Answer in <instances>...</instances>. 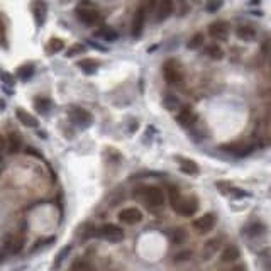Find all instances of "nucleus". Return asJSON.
<instances>
[{"label": "nucleus", "instance_id": "obj_1", "mask_svg": "<svg viewBox=\"0 0 271 271\" xmlns=\"http://www.w3.org/2000/svg\"><path fill=\"white\" fill-rule=\"evenodd\" d=\"M173 210L181 217H192L198 210V200L195 197H180V200L173 205Z\"/></svg>", "mask_w": 271, "mask_h": 271}, {"label": "nucleus", "instance_id": "obj_2", "mask_svg": "<svg viewBox=\"0 0 271 271\" xmlns=\"http://www.w3.org/2000/svg\"><path fill=\"white\" fill-rule=\"evenodd\" d=\"M163 77H165L166 83H170V85H180L183 82V71L178 63L168 61L163 66Z\"/></svg>", "mask_w": 271, "mask_h": 271}, {"label": "nucleus", "instance_id": "obj_3", "mask_svg": "<svg viewBox=\"0 0 271 271\" xmlns=\"http://www.w3.org/2000/svg\"><path fill=\"white\" fill-rule=\"evenodd\" d=\"M97 236L109 242H121L124 239V230L115 224H103L100 229H97Z\"/></svg>", "mask_w": 271, "mask_h": 271}, {"label": "nucleus", "instance_id": "obj_4", "mask_svg": "<svg viewBox=\"0 0 271 271\" xmlns=\"http://www.w3.org/2000/svg\"><path fill=\"white\" fill-rule=\"evenodd\" d=\"M142 198L149 207H161L165 203V193L158 186H147L142 190Z\"/></svg>", "mask_w": 271, "mask_h": 271}, {"label": "nucleus", "instance_id": "obj_5", "mask_svg": "<svg viewBox=\"0 0 271 271\" xmlns=\"http://www.w3.org/2000/svg\"><path fill=\"white\" fill-rule=\"evenodd\" d=\"M230 26L226 21H215L209 26V34L210 38H214L215 41H226L229 38Z\"/></svg>", "mask_w": 271, "mask_h": 271}, {"label": "nucleus", "instance_id": "obj_6", "mask_svg": "<svg viewBox=\"0 0 271 271\" xmlns=\"http://www.w3.org/2000/svg\"><path fill=\"white\" fill-rule=\"evenodd\" d=\"M146 15L147 12L144 9V5H141L134 12L133 24H131V34H133V38H141L142 29H144V24H146Z\"/></svg>", "mask_w": 271, "mask_h": 271}, {"label": "nucleus", "instance_id": "obj_7", "mask_svg": "<svg viewBox=\"0 0 271 271\" xmlns=\"http://www.w3.org/2000/svg\"><path fill=\"white\" fill-rule=\"evenodd\" d=\"M254 144H249V142H232V144H224L221 146L222 151H226V153H230L234 154V156H248L254 151Z\"/></svg>", "mask_w": 271, "mask_h": 271}, {"label": "nucleus", "instance_id": "obj_8", "mask_svg": "<svg viewBox=\"0 0 271 271\" xmlns=\"http://www.w3.org/2000/svg\"><path fill=\"white\" fill-rule=\"evenodd\" d=\"M77 17L80 22L87 24V26H95V24H98L102 21L100 14H98L95 9H90V7H78Z\"/></svg>", "mask_w": 271, "mask_h": 271}, {"label": "nucleus", "instance_id": "obj_9", "mask_svg": "<svg viewBox=\"0 0 271 271\" xmlns=\"http://www.w3.org/2000/svg\"><path fill=\"white\" fill-rule=\"evenodd\" d=\"M70 119L75 126L78 127H89L91 124V114L82 107H73L70 110Z\"/></svg>", "mask_w": 271, "mask_h": 271}, {"label": "nucleus", "instance_id": "obj_10", "mask_svg": "<svg viewBox=\"0 0 271 271\" xmlns=\"http://www.w3.org/2000/svg\"><path fill=\"white\" fill-rule=\"evenodd\" d=\"M119 221L127 226L139 224L142 221V212L139 209H136V207H127V209L119 212Z\"/></svg>", "mask_w": 271, "mask_h": 271}, {"label": "nucleus", "instance_id": "obj_11", "mask_svg": "<svg viewBox=\"0 0 271 271\" xmlns=\"http://www.w3.org/2000/svg\"><path fill=\"white\" fill-rule=\"evenodd\" d=\"M215 221H217V219H215L214 214H205L193 222V229L197 230L198 234H207L215 227Z\"/></svg>", "mask_w": 271, "mask_h": 271}, {"label": "nucleus", "instance_id": "obj_12", "mask_svg": "<svg viewBox=\"0 0 271 271\" xmlns=\"http://www.w3.org/2000/svg\"><path fill=\"white\" fill-rule=\"evenodd\" d=\"M173 0H158V7H156V21L161 22V21H166V19L171 15L173 12Z\"/></svg>", "mask_w": 271, "mask_h": 271}, {"label": "nucleus", "instance_id": "obj_13", "mask_svg": "<svg viewBox=\"0 0 271 271\" xmlns=\"http://www.w3.org/2000/svg\"><path fill=\"white\" fill-rule=\"evenodd\" d=\"M222 249V239L221 237H214V239H209L203 246V251H202V258L203 260H210L215 253Z\"/></svg>", "mask_w": 271, "mask_h": 271}, {"label": "nucleus", "instance_id": "obj_14", "mask_svg": "<svg viewBox=\"0 0 271 271\" xmlns=\"http://www.w3.org/2000/svg\"><path fill=\"white\" fill-rule=\"evenodd\" d=\"M177 121L178 124H181L183 127H190L197 122V114L193 112L192 107H183L177 115Z\"/></svg>", "mask_w": 271, "mask_h": 271}, {"label": "nucleus", "instance_id": "obj_15", "mask_svg": "<svg viewBox=\"0 0 271 271\" xmlns=\"http://www.w3.org/2000/svg\"><path fill=\"white\" fill-rule=\"evenodd\" d=\"M3 248L9 254H19L24 248V239L21 236H7L3 241Z\"/></svg>", "mask_w": 271, "mask_h": 271}, {"label": "nucleus", "instance_id": "obj_16", "mask_svg": "<svg viewBox=\"0 0 271 271\" xmlns=\"http://www.w3.org/2000/svg\"><path fill=\"white\" fill-rule=\"evenodd\" d=\"M236 36L241 39V41H253V39H256V31H254L253 26L241 24V26H237V29H236Z\"/></svg>", "mask_w": 271, "mask_h": 271}, {"label": "nucleus", "instance_id": "obj_17", "mask_svg": "<svg viewBox=\"0 0 271 271\" xmlns=\"http://www.w3.org/2000/svg\"><path fill=\"white\" fill-rule=\"evenodd\" d=\"M239 256H241V253H239V249L236 246H227V248L222 249V253H221V261L226 263V265H230V263L237 261Z\"/></svg>", "mask_w": 271, "mask_h": 271}, {"label": "nucleus", "instance_id": "obj_18", "mask_svg": "<svg viewBox=\"0 0 271 271\" xmlns=\"http://www.w3.org/2000/svg\"><path fill=\"white\" fill-rule=\"evenodd\" d=\"M15 115L21 121V124L27 126V127H38V119L34 115H31L29 112H26L24 109H17L15 110Z\"/></svg>", "mask_w": 271, "mask_h": 271}, {"label": "nucleus", "instance_id": "obj_19", "mask_svg": "<svg viewBox=\"0 0 271 271\" xmlns=\"http://www.w3.org/2000/svg\"><path fill=\"white\" fill-rule=\"evenodd\" d=\"M178 163H180V170L185 175H198V165L192 159L178 158Z\"/></svg>", "mask_w": 271, "mask_h": 271}, {"label": "nucleus", "instance_id": "obj_20", "mask_svg": "<svg viewBox=\"0 0 271 271\" xmlns=\"http://www.w3.org/2000/svg\"><path fill=\"white\" fill-rule=\"evenodd\" d=\"M33 12H34V17H36V24L41 26L45 22V15H46V5L43 0H36L34 5H33Z\"/></svg>", "mask_w": 271, "mask_h": 271}, {"label": "nucleus", "instance_id": "obj_21", "mask_svg": "<svg viewBox=\"0 0 271 271\" xmlns=\"http://www.w3.org/2000/svg\"><path fill=\"white\" fill-rule=\"evenodd\" d=\"M77 66L80 68L82 71H85L87 75H93L98 68V63L93 61V59H82V61L77 63Z\"/></svg>", "mask_w": 271, "mask_h": 271}, {"label": "nucleus", "instance_id": "obj_22", "mask_svg": "<svg viewBox=\"0 0 271 271\" xmlns=\"http://www.w3.org/2000/svg\"><path fill=\"white\" fill-rule=\"evenodd\" d=\"M205 54L212 59H222L224 58V49H222L217 43H214V45H209L205 47Z\"/></svg>", "mask_w": 271, "mask_h": 271}, {"label": "nucleus", "instance_id": "obj_23", "mask_svg": "<svg viewBox=\"0 0 271 271\" xmlns=\"http://www.w3.org/2000/svg\"><path fill=\"white\" fill-rule=\"evenodd\" d=\"M70 251H71V244H68V246H65V248L59 249V253L56 254V258H54V263H53V270L54 271L59 270V266H61L63 260H65L68 254H70Z\"/></svg>", "mask_w": 271, "mask_h": 271}, {"label": "nucleus", "instance_id": "obj_24", "mask_svg": "<svg viewBox=\"0 0 271 271\" xmlns=\"http://www.w3.org/2000/svg\"><path fill=\"white\" fill-rule=\"evenodd\" d=\"M168 239L173 242V244H181V242L186 239V234H185V230H181V229H173L168 232Z\"/></svg>", "mask_w": 271, "mask_h": 271}, {"label": "nucleus", "instance_id": "obj_25", "mask_svg": "<svg viewBox=\"0 0 271 271\" xmlns=\"http://www.w3.org/2000/svg\"><path fill=\"white\" fill-rule=\"evenodd\" d=\"M242 232L249 237H258V236H261V234H265V226L263 224H251L248 229H244Z\"/></svg>", "mask_w": 271, "mask_h": 271}, {"label": "nucleus", "instance_id": "obj_26", "mask_svg": "<svg viewBox=\"0 0 271 271\" xmlns=\"http://www.w3.org/2000/svg\"><path fill=\"white\" fill-rule=\"evenodd\" d=\"M203 45H205V36H203L202 33H197V34H195L193 38L188 41V45H186V47H188V49H198V47L203 46Z\"/></svg>", "mask_w": 271, "mask_h": 271}, {"label": "nucleus", "instance_id": "obj_27", "mask_svg": "<svg viewBox=\"0 0 271 271\" xmlns=\"http://www.w3.org/2000/svg\"><path fill=\"white\" fill-rule=\"evenodd\" d=\"M63 41L59 38H53V39H49V43H47V53H59V51L63 49Z\"/></svg>", "mask_w": 271, "mask_h": 271}, {"label": "nucleus", "instance_id": "obj_28", "mask_svg": "<svg viewBox=\"0 0 271 271\" xmlns=\"http://www.w3.org/2000/svg\"><path fill=\"white\" fill-rule=\"evenodd\" d=\"M7 142H9L10 153H17V151L21 149V137H19L17 134H10L9 139H7Z\"/></svg>", "mask_w": 271, "mask_h": 271}, {"label": "nucleus", "instance_id": "obj_29", "mask_svg": "<svg viewBox=\"0 0 271 271\" xmlns=\"http://www.w3.org/2000/svg\"><path fill=\"white\" fill-rule=\"evenodd\" d=\"M97 34L100 36L102 39H105V41H115V39H117V33H115L114 29H110V27H102Z\"/></svg>", "mask_w": 271, "mask_h": 271}, {"label": "nucleus", "instance_id": "obj_30", "mask_svg": "<svg viewBox=\"0 0 271 271\" xmlns=\"http://www.w3.org/2000/svg\"><path fill=\"white\" fill-rule=\"evenodd\" d=\"M34 107L39 110V112H47L51 107V102L47 98H36L34 100Z\"/></svg>", "mask_w": 271, "mask_h": 271}, {"label": "nucleus", "instance_id": "obj_31", "mask_svg": "<svg viewBox=\"0 0 271 271\" xmlns=\"http://www.w3.org/2000/svg\"><path fill=\"white\" fill-rule=\"evenodd\" d=\"M71 271H91V268H90V265L87 261L77 260L73 265H71Z\"/></svg>", "mask_w": 271, "mask_h": 271}, {"label": "nucleus", "instance_id": "obj_32", "mask_svg": "<svg viewBox=\"0 0 271 271\" xmlns=\"http://www.w3.org/2000/svg\"><path fill=\"white\" fill-rule=\"evenodd\" d=\"M180 190L178 188H175V186H170V200H171V207L175 205V203H177L178 200H180Z\"/></svg>", "mask_w": 271, "mask_h": 271}, {"label": "nucleus", "instance_id": "obj_33", "mask_svg": "<svg viewBox=\"0 0 271 271\" xmlns=\"http://www.w3.org/2000/svg\"><path fill=\"white\" fill-rule=\"evenodd\" d=\"M221 5H222V0H209V3H207V10L215 12L217 9H221Z\"/></svg>", "mask_w": 271, "mask_h": 271}, {"label": "nucleus", "instance_id": "obj_34", "mask_svg": "<svg viewBox=\"0 0 271 271\" xmlns=\"http://www.w3.org/2000/svg\"><path fill=\"white\" fill-rule=\"evenodd\" d=\"M142 5H144L146 12H147V14H149V12H153V10L158 7V0H146V2L142 3Z\"/></svg>", "mask_w": 271, "mask_h": 271}, {"label": "nucleus", "instance_id": "obj_35", "mask_svg": "<svg viewBox=\"0 0 271 271\" xmlns=\"http://www.w3.org/2000/svg\"><path fill=\"white\" fill-rule=\"evenodd\" d=\"M53 241H54V237H47V241H45V242H41V241H39L38 244H36L34 248H33V253H36V251H38L39 248H45V246L51 244V242H53Z\"/></svg>", "mask_w": 271, "mask_h": 271}, {"label": "nucleus", "instance_id": "obj_36", "mask_svg": "<svg viewBox=\"0 0 271 271\" xmlns=\"http://www.w3.org/2000/svg\"><path fill=\"white\" fill-rule=\"evenodd\" d=\"M188 258H192V251H183L181 254H178V256L175 258V261H183V260H188Z\"/></svg>", "mask_w": 271, "mask_h": 271}, {"label": "nucleus", "instance_id": "obj_37", "mask_svg": "<svg viewBox=\"0 0 271 271\" xmlns=\"http://www.w3.org/2000/svg\"><path fill=\"white\" fill-rule=\"evenodd\" d=\"M82 51H83V46L82 45H77V46H73V47H71V49L70 51H68V56H73V54L75 53H82Z\"/></svg>", "mask_w": 271, "mask_h": 271}, {"label": "nucleus", "instance_id": "obj_38", "mask_svg": "<svg viewBox=\"0 0 271 271\" xmlns=\"http://www.w3.org/2000/svg\"><path fill=\"white\" fill-rule=\"evenodd\" d=\"M226 271H246V270H244V266H230V268Z\"/></svg>", "mask_w": 271, "mask_h": 271}, {"label": "nucleus", "instance_id": "obj_39", "mask_svg": "<svg viewBox=\"0 0 271 271\" xmlns=\"http://www.w3.org/2000/svg\"><path fill=\"white\" fill-rule=\"evenodd\" d=\"M270 93H271V90H270Z\"/></svg>", "mask_w": 271, "mask_h": 271}, {"label": "nucleus", "instance_id": "obj_40", "mask_svg": "<svg viewBox=\"0 0 271 271\" xmlns=\"http://www.w3.org/2000/svg\"><path fill=\"white\" fill-rule=\"evenodd\" d=\"M270 63H271V59H270Z\"/></svg>", "mask_w": 271, "mask_h": 271}]
</instances>
